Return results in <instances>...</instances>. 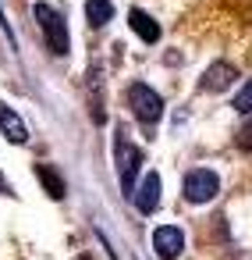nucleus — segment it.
Returning a JSON list of instances; mask_svg holds the SVG:
<instances>
[{
	"instance_id": "f257e3e1",
	"label": "nucleus",
	"mask_w": 252,
	"mask_h": 260,
	"mask_svg": "<svg viewBox=\"0 0 252 260\" xmlns=\"http://www.w3.org/2000/svg\"><path fill=\"white\" fill-rule=\"evenodd\" d=\"M32 15H36V25L43 29V40H47V47L57 54V57H64L68 50H71V43H68V22H64V15L57 11V8H50V4H39L32 8Z\"/></svg>"
},
{
	"instance_id": "f03ea898",
	"label": "nucleus",
	"mask_w": 252,
	"mask_h": 260,
	"mask_svg": "<svg viewBox=\"0 0 252 260\" xmlns=\"http://www.w3.org/2000/svg\"><path fill=\"white\" fill-rule=\"evenodd\" d=\"M128 107H132V114H135L139 121H146V125H156L160 114H163V100H160L156 89H149L146 82H132V86H128Z\"/></svg>"
},
{
	"instance_id": "7ed1b4c3",
	"label": "nucleus",
	"mask_w": 252,
	"mask_h": 260,
	"mask_svg": "<svg viewBox=\"0 0 252 260\" xmlns=\"http://www.w3.org/2000/svg\"><path fill=\"white\" fill-rule=\"evenodd\" d=\"M181 192H185V200H188V203H209V200L220 192V178H217L209 168H195V171H188V175H185Z\"/></svg>"
},
{
	"instance_id": "20e7f679",
	"label": "nucleus",
	"mask_w": 252,
	"mask_h": 260,
	"mask_svg": "<svg viewBox=\"0 0 252 260\" xmlns=\"http://www.w3.org/2000/svg\"><path fill=\"white\" fill-rule=\"evenodd\" d=\"M139 164H142L139 146L117 139V175H121V189H124V196L135 192V171H139Z\"/></svg>"
},
{
	"instance_id": "39448f33",
	"label": "nucleus",
	"mask_w": 252,
	"mask_h": 260,
	"mask_svg": "<svg viewBox=\"0 0 252 260\" xmlns=\"http://www.w3.org/2000/svg\"><path fill=\"white\" fill-rule=\"evenodd\" d=\"M153 249H156L160 260H178V256L185 253V232L174 228V224L156 228V232H153Z\"/></svg>"
},
{
	"instance_id": "423d86ee",
	"label": "nucleus",
	"mask_w": 252,
	"mask_h": 260,
	"mask_svg": "<svg viewBox=\"0 0 252 260\" xmlns=\"http://www.w3.org/2000/svg\"><path fill=\"white\" fill-rule=\"evenodd\" d=\"M160 192H163L160 175H156V171H149V175L142 178L139 192H135V207H139V214H153V210H156V203H160Z\"/></svg>"
},
{
	"instance_id": "0eeeda50",
	"label": "nucleus",
	"mask_w": 252,
	"mask_h": 260,
	"mask_svg": "<svg viewBox=\"0 0 252 260\" xmlns=\"http://www.w3.org/2000/svg\"><path fill=\"white\" fill-rule=\"evenodd\" d=\"M234 79H238V68H231V64H224V61H220V64L206 68V75H202V82H199V86H202L206 93H209V89H213V93H220V89H227Z\"/></svg>"
},
{
	"instance_id": "6e6552de",
	"label": "nucleus",
	"mask_w": 252,
	"mask_h": 260,
	"mask_svg": "<svg viewBox=\"0 0 252 260\" xmlns=\"http://www.w3.org/2000/svg\"><path fill=\"white\" fill-rule=\"evenodd\" d=\"M0 132H4L11 143H25L29 139V128H25V121L8 107V104H0Z\"/></svg>"
},
{
	"instance_id": "1a4fd4ad",
	"label": "nucleus",
	"mask_w": 252,
	"mask_h": 260,
	"mask_svg": "<svg viewBox=\"0 0 252 260\" xmlns=\"http://www.w3.org/2000/svg\"><path fill=\"white\" fill-rule=\"evenodd\" d=\"M128 25L135 29V36L142 40V43H156L160 40V25H156V18H149L146 11H128Z\"/></svg>"
},
{
	"instance_id": "9d476101",
	"label": "nucleus",
	"mask_w": 252,
	"mask_h": 260,
	"mask_svg": "<svg viewBox=\"0 0 252 260\" xmlns=\"http://www.w3.org/2000/svg\"><path fill=\"white\" fill-rule=\"evenodd\" d=\"M86 18H89V25H93V29L110 25V18H114L110 0H86Z\"/></svg>"
},
{
	"instance_id": "9b49d317",
	"label": "nucleus",
	"mask_w": 252,
	"mask_h": 260,
	"mask_svg": "<svg viewBox=\"0 0 252 260\" xmlns=\"http://www.w3.org/2000/svg\"><path fill=\"white\" fill-rule=\"evenodd\" d=\"M36 175H39V182L47 185V192H50L54 200H64V182H61V175H57L50 164H39V168H36Z\"/></svg>"
},
{
	"instance_id": "f8f14e48",
	"label": "nucleus",
	"mask_w": 252,
	"mask_h": 260,
	"mask_svg": "<svg viewBox=\"0 0 252 260\" xmlns=\"http://www.w3.org/2000/svg\"><path fill=\"white\" fill-rule=\"evenodd\" d=\"M234 111H241V114H252V79L241 86V93L234 96Z\"/></svg>"
},
{
	"instance_id": "ddd939ff",
	"label": "nucleus",
	"mask_w": 252,
	"mask_h": 260,
	"mask_svg": "<svg viewBox=\"0 0 252 260\" xmlns=\"http://www.w3.org/2000/svg\"><path fill=\"white\" fill-rule=\"evenodd\" d=\"M238 146H241V150H252V121L241 125V132H238Z\"/></svg>"
},
{
	"instance_id": "4468645a",
	"label": "nucleus",
	"mask_w": 252,
	"mask_h": 260,
	"mask_svg": "<svg viewBox=\"0 0 252 260\" xmlns=\"http://www.w3.org/2000/svg\"><path fill=\"white\" fill-rule=\"evenodd\" d=\"M0 192H4V178H0Z\"/></svg>"
}]
</instances>
